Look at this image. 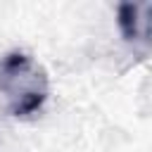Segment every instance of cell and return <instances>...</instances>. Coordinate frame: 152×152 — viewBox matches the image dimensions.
I'll list each match as a JSON object with an SVG mask.
<instances>
[{"instance_id": "cell-1", "label": "cell", "mask_w": 152, "mask_h": 152, "mask_svg": "<svg viewBox=\"0 0 152 152\" xmlns=\"http://www.w3.org/2000/svg\"><path fill=\"white\" fill-rule=\"evenodd\" d=\"M0 93L12 116H28L48 100V74L31 55L12 50L0 57Z\"/></svg>"}, {"instance_id": "cell-2", "label": "cell", "mask_w": 152, "mask_h": 152, "mask_svg": "<svg viewBox=\"0 0 152 152\" xmlns=\"http://www.w3.org/2000/svg\"><path fill=\"white\" fill-rule=\"evenodd\" d=\"M116 24L126 43H152V2H121L116 7Z\"/></svg>"}]
</instances>
